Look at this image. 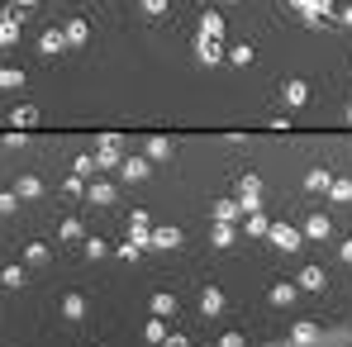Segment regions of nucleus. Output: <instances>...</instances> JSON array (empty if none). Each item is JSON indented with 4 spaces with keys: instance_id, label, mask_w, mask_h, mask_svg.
Instances as JSON below:
<instances>
[{
    "instance_id": "34",
    "label": "nucleus",
    "mask_w": 352,
    "mask_h": 347,
    "mask_svg": "<svg viewBox=\"0 0 352 347\" xmlns=\"http://www.w3.org/2000/svg\"><path fill=\"white\" fill-rule=\"evenodd\" d=\"M138 5H143V14H148V19H162V14L172 10V0H138Z\"/></svg>"
},
{
    "instance_id": "1",
    "label": "nucleus",
    "mask_w": 352,
    "mask_h": 347,
    "mask_svg": "<svg viewBox=\"0 0 352 347\" xmlns=\"http://www.w3.org/2000/svg\"><path fill=\"white\" fill-rule=\"evenodd\" d=\"M119 162H124V138H119V133H100L96 167H100V172H110V167H119Z\"/></svg>"
},
{
    "instance_id": "14",
    "label": "nucleus",
    "mask_w": 352,
    "mask_h": 347,
    "mask_svg": "<svg viewBox=\"0 0 352 347\" xmlns=\"http://www.w3.org/2000/svg\"><path fill=\"white\" fill-rule=\"evenodd\" d=\"M210 214H214V224H234V219H243V205L238 200H219Z\"/></svg>"
},
{
    "instance_id": "12",
    "label": "nucleus",
    "mask_w": 352,
    "mask_h": 347,
    "mask_svg": "<svg viewBox=\"0 0 352 347\" xmlns=\"http://www.w3.org/2000/svg\"><path fill=\"white\" fill-rule=\"evenodd\" d=\"M329 233H333V219H329V214H309V219H305V238H319V243H324Z\"/></svg>"
},
{
    "instance_id": "29",
    "label": "nucleus",
    "mask_w": 352,
    "mask_h": 347,
    "mask_svg": "<svg viewBox=\"0 0 352 347\" xmlns=\"http://www.w3.org/2000/svg\"><path fill=\"white\" fill-rule=\"evenodd\" d=\"M153 247H181V229H153Z\"/></svg>"
},
{
    "instance_id": "48",
    "label": "nucleus",
    "mask_w": 352,
    "mask_h": 347,
    "mask_svg": "<svg viewBox=\"0 0 352 347\" xmlns=\"http://www.w3.org/2000/svg\"><path fill=\"white\" fill-rule=\"evenodd\" d=\"M224 5H238V0H224Z\"/></svg>"
},
{
    "instance_id": "45",
    "label": "nucleus",
    "mask_w": 352,
    "mask_h": 347,
    "mask_svg": "<svg viewBox=\"0 0 352 347\" xmlns=\"http://www.w3.org/2000/svg\"><path fill=\"white\" fill-rule=\"evenodd\" d=\"M338 19H343V24L352 29V5H348V10H338Z\"/></svg>"
},
{
    "instance_id": "20",
    "label": "nucleus",
    "mask_w": 352,
    "mask_h": 347,
    "mask_svg": "<svg viewBox=\"0 0 352 347\" xmlns=\"http://www.w3.org/2000/svg\"><path fill=\"white\" fill-rule=\"evenodd\" d=\"M10 124H14V128H34V124H38V105H19V110L10 115Z\"/></svg>"
},
{
    "instance_id": "10",
    "label": "nucleus",
    "mask_w": 352,
    "mask_h": 347,
    "mask_svg": "<svg viewBox=\"0 0 352 347\" xmlns=\"http://www.w3.org/2000/svg\"><path fill=\"white\" fill-rule=\"evenodd\" d=\"M281 96H286V105L300 110V105L309 100V81H305V76H295V81H286V91H281Z\"/></svg>"
},
{
    "instance_id": "23",
    "label": "nucleus",
    "mask_w": 352,
    "mask_h": 347,
    "mask_svg": "<svg viewBox=\"0 0 352 347\" xmlns=\"http://www.w3.org/2000/svg\"><path fill=\"white\" fill-rule=\"evenodd\" d=\"M62 314H67V319H86V295H76V290H72V295L62 300Z\"/></svg>"
},
{
    "instance_id": "32",
    "label": "nucleus",
    "mask_w": 352,
    "mask_h": 347,
    "mask_svg": "<svg viewBox=\"0 0 352 347\" xmlns=\"http://www.w3.org/2000/svg\"><path fill=\"white\" fill-rule=\"evenodd\" d=\"M76 238H86V224L81 219H62V243H76Z\"/></svg>"
},
{
    "instance_id": "24",
    "label": "nucleus",
    "mask_w": 352,
    "mask_h": 347,
    "mask_svg": "<svg viewBox=\"0 0 352 347\" xmlns=\"http://www.w3.org/2000/svg\"><path fill=\"white\" fill-rule=\"evenodd\" d=\"M329 186H333V172H324V167H314L305 176V190H329Z\"/></svg>"
},
{
    "instance_id": "30",
    "label": "nucleus",
    "mask_w": 352,
    "mask_h": 347,
    "mask_svg": "<svg viewBox=\"0 0 352 347\" xmlns=\"http://www.w3.org/2000/svg\"><path fill=\"white\" fill-rule=\"evenodd\" d=\"M81 252H86L91 262H100V257H110V243H105V238H86V247H81Z\"/></svg>"
},
{
    "instance_id": "36",
    "label": "nucleus",
    "mask_w": 352,
    "mask_h": 347,
    "mask_svg": "<svg viewBox=\"0 0 352 347\" xmlns=\"http://www.w3.org/2000/svg\"><path fill=\"white\" fill-rule=\"evenodd\" d=\"M214 247H234V224H214Z\"/></svg>"
},
{
    "instance_id": "13",
    "label": "nucleus",
    "mask_w": 352,
    "mask_h": 347,
    "mask_svg": "<svg viewBox=\"0 0 352 347\" xmlns=\"http://www.w3.org/2000/svg\"><path fill=\"white\" fill-rule=\"evenodd\" d=\"M295 295H300V290H295L291 281H276V286L267 290V300H272L276 309H286V304H295Z\"/></svg>"
},
{
    "instance_id": "22",
    "label": "nucleus",
    "mask_w": 352,
    "mask_h": 347,
    "mask_svg": "<svg viewBox=\"0 0 352 347\" xmlns=\"http://www.w3.org/2000/svg\"><path fill=\"white\" fill-rule=\"evenodd\" d=\"M200 38H224V14H205L200 19Z\"/></svg>"
},
{
    "instance_id": "25",
    "label": "nucleus",
    "mask_w": 352,
    "mask_h": 347,
    "mask_svg": "<svg viewBox=\"0 0 352 347\" xmlns=\"http://www.w3.org/2000/svg\"><path fill=\"white\" fill-rule=\"evenodd\" d=\"M14 190H19L24 200H34V195H43V181H38V176H19V181H14Z\"/></svg>"
},
{
    "instance_id": "39",
    "label": "nucleus",
    "mask_w": 352,
    "mask_h": 347,
    "mask_svg": "<svg viewBox=\"0 0 352 347\" xmlns=\"http://www.w3.org/2000/svg\"><path fill=\"white\" fill-rule=\"evenodd\" d=\"M115 257H124V262H138V257H143V247H138V243H119Z\"/></svg>"
},
{
    "instance_id": "18",
    "label": "nucleus",
    "mask_w": 352,
    "mask_h": 347,
    "mask_svg": "<svg viewBox=\"0 0 352 347\" xmlns=\"http://www.w3.org/2000/svg\"><path fill=\"white\" fill-rule=\"evenodd\" d=\"M176 143L172 138H148V162H162V157H172Z\"/></svg>"
},
{
    "instance_id": "33",
    "label": "nucleus",
    "mask_w": 352,
    "mask_h": 347,
    "mask_svg": "<svg viewBox=\"0 0 352 347\" xmlns=\"http://www.w3.org/2000/svg\"><path fill=\"white\" fill-rule=\"evenodd\" d=\"M48 257H53L48 243H29V247H24V262H48Z\"/></svg>"
},
{
    "instance_id": "42",
    "label": "nucleus",
    "mask_w": 352,
    "mask_h": 347,
    "mask_svg": "<svg viewBox=\"0 0 352 347\" xmlns=\"http://www.w3.org/2000/svg\"><path fill=\"white\" fill-rule=\"evenodd\" d=\"M219 347H243V333H224V338H219Z\"/></svg>"
},
{
    "instance_id": "37",
    "label": "nucleus",
    "mask_w": 352,
    "mask_h": 347,
    "mask_svg": "<svg viewBox=\"0 0 352 347\" xmlns=\"http://www.w3.org/2000/svg\"><path fill=\"white\" fill-rule=\"evenodd\" d=\"M0 281H5L10 290H19V286H24V267H5V271H0Z\"/></svg>"
},
{
    "instance_id": "16",
    "label": "nucleus",
    "mask_w": 352,
    "mask_h": 347,
    "mask_svg": "<svg viewBox=\"0 0 352 347\" xmlns=\"http://www.w3.org/2000/svg\"><path fill=\"white\" fill-rule=\"evenodd\" d=\"M333 14H338V10H333V0H309V5H305V19H309V24L333 19Z\"/></svg>"
},
{
    "instance_id": "40",
    "label": "nucleus",
    "mask_w": 352,
    "mask_h": 347,
    "mask_svg": "<svg viewBox=\"0 0 352 347\" xmlns=\"http://www.w3.org/2000/svg\"><path fill=\"white\" fill-rule=\"evenodd\" d=\"M62 190H67V195H86V181H81V176H67Z\"/></svg>"
},
{
    "instance_id": "43",
    "label": "nucleus",
    "mask_w": 352,
    "mask_h": 347,
    "mask_svg": "<svg viewBox=\"0 0 352 347\" xmlns=\"http://www.w3.org/2000/svg\"><path fill=\"white\" fill-rule=\"evenodd\" d=\"M10 210H14V195L5 190V195H0V214H10Z\"/></svg>"
},
{
    "instance_id": "2",
    "label": "nucleus",
    "mask_w": 352,
    "mask_h": 347,
    "mask_svg": "<svg viewBox=\"0 0 352 347\" xmlns=\"http://www.w3.org/2000/svg\"><path fill=\"white\" fill-rule=\"evenodd\" d=\"M238 205H243V214H257L262 210V181L257 176H238Z\"/></svg>"
},
{
    "instance_id": "31",
    "label": "nucleus",
    "mask_w": 352,
    "mask_h": 347,
    "mask_svg": "<svg viewBox=\"0 0 352 347\" xmlns=\"http://www.w3.org/2000/svg\"><path fill=\"white\" fill-rule=\"evenodd\" d=\"M267 229H272V219H267L262 210H257V214H248V233H252V238H267Z\"/></svg>"
},
{
    "instance_id": "19",
    "label": "nucleus",
    "mask_w": 352,
    "mask_h": 347,
    "mask_svg": "<svg viewBox=\"0 0 352 347\" xmlns=\"http://www.w3.org/2000/svg\"><path fill=\"white\" fill-rule=\"evenodd\" d=\"M195 53H200V62H205V67H214V62L224 58V48H219V38H200V48H195Z\"/></svg>"
},
{
    "instance_id": "27",
    "label": "nucleus",
    "mask_w": 352,
    "mask_h": 347,
    "mask_svg": "<svg viewBox=\"0 0 352 347\" xmlns=\"http://www.w3.org/2000/svg\"><path fill=\"white\" fill-rule=\"evenodd\" d=\"M14 43H19V24L0 14V48H14Z\"/></svg>"
},
{
    "instance_id": "3",
    "label": "nucleus",
    "mask_w": 352,
    "mask_h": 347,
    "mask_svg": "<svg viewBox=\"0 0 352 347\" xmlns=\"http://www.w3.org/2000/svg\"><path fill=\"white\" fill-rule=\"evenodd\" d=\"M267 238H272V243H276L281 252H295L305 233H300V229H291V224H272V229H267Z\"/></svg>"
},
{
    "instance_id": "17",
    "label": "nucleus",
    "mask_w": 352,
    "mask_h": 347,
    "mask_svg": "<svg viewBox=\"0 0 352 347\" xmlns=\"http://www.w3.org/2000/svg\"><path fill=\"white\" fill-rule=\"evenodd\" d=\"M153 314H157V319H172L176 314V295L172 290H157V295H153Z\"/></svg>"
},
{
    "instance_id": "5",
    "label": "nucleus",
    "mask_w": 352,
    "mask_h": 347,
    "mask_svg": "<svg viewBox=\"0 0 352 347\" xmlns=\"http://www.w3.org/2000/svg\"><path fill=\"white\" fill-rule=\"evenodd\" d=\"M119 181H129V186L148 181V157H124L119 162Z\"/></svg>"
},
{
    "instance_id": "21",
    "label": "nucleus",
    "mask_w": 352,
    "mask_h": 347,
    "mask_svg": "<svg viewBox=\"0 0 352 347\" xmlns=\"http://www.w3.org/2000/svg\"><path fill=\"white\" fill-rule=\"evenodd\" d=\"M329 195H333L338 205H352V176H333V186H329Z\"/></svg>"
},
{
    "instance_id": "15",
    "label": "nucleus",
    "mask_w": 352,
    "mask_h": 347,
    "mask_svg": "<svg viewBox=\"0 0 352 347\" xmlns=\"http://www.w3.org/2000/svg\"><path fill=\"white\" fill-rule=\"evenodd\" d=\"M38 48H43L48 58H58L62 48H67V38H62V29H43V34H38Z\"/></svg>"
},
{
    "instance_id": "7",
    "label": "nucleus",
    "mask_w": 352,
    "mask_h": 347,
    "mask_svg": "<svg viewBox=\"0 0 352 347\" xmlns=\"http://www.w3.org/2000/svg\"><path fill=\"white\" fill-rule=\"evenodd\" d=\"M62 38H67V48H81V43L91 38V24H86V19H67V24H62Z\"/></svg>"
},
{
    "instance_id": "4",
    "label": "nucleus",
    "mask_w": 352,
    "mask_h": 347,
    "mask_svg": "<svg viewBox=\"0 0 352 347\" xmlns=\"http://www.w3.org/2000/svg\"><path fill=\"white\" fill-rule=\"evenodd\" d=\"M129 243H138V247H148V243H153V229H148V210H133V214H129Z\"/></svg>"
},
{
    "instance_id": "9",
    "label": "nucleus",
    "mask_w": 352,
    "mask_h": 347,
    "mask_svg": "<svg viewBox=\"0 0 352 347\" xmlns=\"http://www.w3.org/2000/svg\"><path fill=\"white\" fill-rule=\"evenodd\" d=\"M86 200L105 210V205H115V186H110V181H91V186H86Z\"/></svg>"
},
{
    "instance_id": "6",
    "label": "nucleus",
    "mask_w": 352,
    "mask_h": 347,
    "mask_svg": "<svg viewBox=\"0 0 352 347\" xmlns=\"http://www.w3.org/2000/svg\"><path fill=\"white\" fill-rule=\"evenodd\" d=\"M200 314H205V319L224 314V290H219V286H205V290H200Z\"/></svg>"
},
{
    "instance_id": "26",
    "label": "nucleus",
    "mask_w": 352,
    "mask_h": 347,
    "mask_svg": "<svg viewBox=\"0 0 352 347\" xmlns=\"http://www.w3.org/2000/svg\"><path fill=\"white\" fill-rule=\"evenodd\" d=\"M24 86V71L19 67H0V91H19Z\"/></svg>"
},
{
    "instance_id": "38",
    "label": "nucleus",
    "mask_w": 352,
    "mask_h": 347,
    "mask_svg": "<svg viewBox=\"0 0 352 347\" xmlns=\"http://www.w3.org/2000/svg\"><path fill=\"white\" fill-rule=\"evenodd\" d=\"M229 62H234V67H252V48H248V43H238L234 53H229Z\"/></svg>"
},
{
    "instance_id": "41",
    "label": "nucleus",
    "mask_w": 352,
    "mask_h": 347,
    "mask_svg": "<svg viewBox=\"0 0 352 347\" xmlns=\"http://www.w3.org/2000/svg\"><path fill=\"white\" fill-rule=\"evenodd\" d=\"M157 347H190V343H186L181 333H167V338H162V343H157Z\"/></svg>"
},
{
    "instance_id": "28",
    "label": "nucleus",
    "mask_w": 352,
    "mask_h": 347,
    "mask_svg": "<svg viewBox=\"0 0 352 347\" xmlns=\"http://www.w3.org/2000/svg\"><path fill=\"white\" fill-rule=\"evenodd\" d=\"M143 338H148V343L157 347L162 338H167V319H157V314H153V319H148V328H143Z\"/></svg>"
},
{
    "instance_id": "47",
    "label": "nucleus",
    "mask_w": 352,
    "mask_h": 347,
    "mask_svg": "<svg viewBox=\"0 0 352 347\" xmlns=\"http://www.w3.org/2000/svg\"><path fill=\"white\" fill-rule=\"evenodd\" d=\"M348 124H352V105H348Z\"/></svg>"
},
{
    "instance_id": "11",
    "label": "nucleus",
    "mask_w": 352,
    "mask_h": 347,
    "mask_svg": "<svg viewBox=\"0 0 352 347\" xmlns=\"http://www.w3.org/2000/svg\"><path fill=\"white\" fill-rule=\"evenodd\" d=\"M324 286H329V276H324V267H300V290H314V295H319Z\"/></svg>"
},
{
    "instance_id": "46",
    "label": "nucleus",
    "mask_w": 352,
    "mask_h": 347,
    "mask_svg": "<svg viewBox=\"0 0 352 347\" xmlns=\"http://www.w3.org/2000/svg\"><path fill=\"white\" fill-rule=\"evenodd\" d=\"M14 5H19V10H24V14H29V10H34V5H38V0H14Z\"/></svg>"
},
{
    "instance_id": "35",
    "label": "nucleus",
    "mask_w": 352,
    "mask_h": 347,
    "mask_svg": "<svg viewBox=\"0 0 352 347\" xmlns=\"http://www.w3.org/2000/svg\"><path fill=\"white\" fill-rule=\"evenodd\" d=\"M72 172H76V176H96L100 167H96V157H91V153H81V157L72 162Z\"/></svg>"
},
{
    "instance_id": "8",
    "label": "nucleus",
    "mask_w": 352,
    "mask_h": 347,
    "mask_svg": "<svg viewBox=\"0 0 352 347\" xmlns=\"http://www.w3.org/2000/svg\"><path fill=\"white\" fill-rule=\"evenodd\" d=\"M291 343H295V347H309V343H319V324H314V319H300V324L291 328Z\"/></svg>"
},
{
    "instance_id": "44",
    "label": "nucleus",
    "mask_w": 352,
    "mask_h": 347,
    "mask_svg": "<svg viewBox=\"0 0 352 347\" xmlns=\"http://www.w3.org/2000/svg\"><path fill=\"white\" fill-rule=\"evenodd\" d=\"M338 257H343V262H348V267H352V238H348V243H343V247H338Z\"/></svg>"
}]
</instances>
